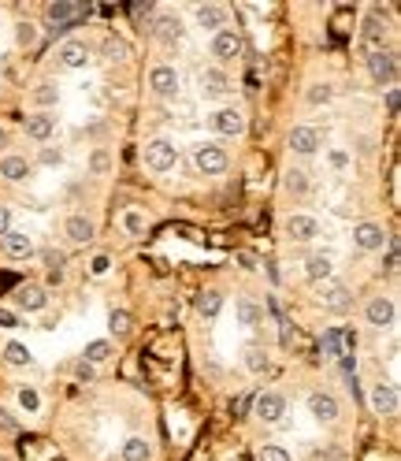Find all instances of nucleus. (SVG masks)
<instances>
[{
  "instance_id": "f257e3e1",
  "label": "nucleus",
  "mask_w": 401,
  "mask_h": 461,
  "mask_svg": "<svg viewBox=\"0 0 401 461\" xmlns=\"http://www.w3.org/2000/svg\"><path fill=\"white\" fill-rule=\"evenodd\" d=\"M141 161H145L149 171H156V175H164V171H171L179 164V149L171 138H152L145 149H141Z\"/></svg>"
},
{
  "instance_id": "f03ea898",
  "label": "nucleus",
  "mask_w": 401,
  "mask_h": 461,
  "mask_svg": "<svg viewBox=\"0 0 401 461\" xmlns=\"http://www.w3.org/2000/svg\"><path fill=\"white\" fill-rule=\"evenodd\" d=\"M49 34H67L71 26H78L82 19H90V8L85 4H49Z\"/></svg>"
},
{
  "instance_id": "7ed1b4c3",
  "label": "nucleus",
  "mask_w": 401,
  "mask_h": 461,
  "mask_svg": "<svg viewBox=\"0 0 401 461\" xmlns=\"http://www.w3.org/2000/svg\"><path fill=\"white\" fill-rule=\"evenodd\" d=\"M208 127L216 131L220 138H238L241 131H246V112L234 108V105H227V108H216L208 115Z\"/></svg>"
},
{
  "instance_id": "20e7f679",
  "label": "nucleus",
  "mask_w": 401,
  "mask_h": 461,
  "mask_svg": "<svg viewBox=\"0 0 401 461\" xmlns=\"http://www.w3.org/2000/svg\"><path fill=\"white\" fill-rule=\"evenodd\" d=\"M368 75L376 86H394L397 82V52L390 49H379L368 56Z\"/></svg>"
},
{
  "instance_id": "39448f33",
  "label": "nucleus",
  "mask_w": 401,
  "mask_h": 461,
  "mask_svg": "<svg viewBox=\"0 0 401 461\" xmlns=\"http://www.w3.org/2000/svg\"><path fill=\"white\" fill-rule=\"evenodd\" d=\"M193 164L200 175H223L227 171V149L216 146V141H205V146L193 149Z\"/></svg>"
},
{
  "instance_id": "423d86ee",
  "label": "nucleus",
  "mask_w": 401,
  "mask_h": 461,
  "mask_svg": "<svg viewBox=\"0 0 401 461\" xmlns=\"http://www.w3.org/2000/svg\"><path fill=\"white\" fill-rule=\"evenodd\" d=\"M179 86H182V78H179V71L171 67V64H156V67L149 71V90H152L156 97H164V100L179 97Z\"/></svg>"
},
{
  "instance_id": "0eeeda50",
  "label": "nucleus",
  "mask_w": 401,
  "mask_h": 461,
  "mask_svg": "<svg viewBox=\"0 0 401 461\" xmlns=\"http://www.w3.org/2000/svg\"><path fill=\"white\" fill-rule=\"evenodd\" d=\"M241 34L238 30H231V26H223L220 34H212V56H216L220 64H231V60H238L241 56Z\"/></svg>"
},
{
  "instance_id": "6e6552de",
  "label": "nucleus",
  "mask_w": 401,
  "mask_h": 461,
  "mask_svg": "<svg viewBox=\"0 0 401 461\" xmlns=\"http://www.w3.org/2000/svg\"><path fill=\"white\" fill-rule=\"evenodd\" d=\"M253 413L261 416L264 424H279L282 413H286V398H282L279 391H264V395L253 398Z\"/></svg>"
},
{
  "instance_id": "1a4fd4ad",
  "label": "nucleus",
  "mask_w": 401,
  "mask_h": 461,
  "mask_svg": "<svg viewBox=\"0 0 401 461\" xmlns=\"http://www.w3.org/2000/svg\"><path fill=\"white\" fill-rule=\"evenodd\" d=\"M361 37H364L368 52H379V49H386V23H383V11H379V4L371 8V16L364 19V26H361Z\"/></svg>"
},
{
  "instance_id": "9d476101",
  "label": "nucleus",
  "mask_w": 401,
  "mask_h": 461,
  "mask_svg": "<svg viewBox=\"0 0 401 461\" xmlns=\"http://www.w3.org/2000/svg\"><path fill=\"white\" fill-rule=\"evenodd\" d=\"M394 316H397V309H394V301H390V298H371V301H368V309H364V320L376 327V331L394 327Z\"/></svg>"
},
{
  "instance_id": "9b49d317",
  "label": "nucleus",
  "mask_w": 401,
  "mask_h": 461,
  "mask_svg": "<svg viewBox=\"0 0 401 461\" xmlns=\"http://www.w3.org/2000/svg\"><path fill=\"white\" fill-rule=\"evenodd\" d=\"M371 413H379V416H394L397 413V387L394 383H371Z\"/></svg>"
},
{
  "instance_id": "f8f14e48",
  "label": "nucleus",
  "mask_w": 401,
  "mask_h": 461,
  "mask_svg": "<svg viewBox=\"0 0 401 461\" xmlns=\"http://www.w3.org/2000/svg\"><path fill=\"white\" fill-rule=\"evenodd\" d=\"M353 246L364 250V253H376L386 246V230L379 223H357L353 227Z\"/></svg>"
},
{
  "instance_id": "ddd939ff",
  "label": "nucleus",
  "mask_w": 401,
  "mask_h": 461,
  "mask_svg": "<svg viewBox=\"0 0 401 461\" xmlns=\"http://www.w3.org/2000/svg\"><path fill=\"white\" fill-rule=\"evenodd\" d=\"M11 301H16V309L37 313V309H45V305H49V294H45V286L23 283V286H16V294H11Z\"/></svg>"
},
{
  "instance_id": "4468645a",
  "label": "nucleus",
  "mask_w": 401,
  "mask_h": 461,
  "mask_svg": "<svg viewBox=\"0 0 401 461\" xmlns=\"http://www.w3.org/2000/svg\"><path fill=\"white\" fill-rule=\"evenodd\" d=\"M316 301H320L323 309L342 313V309H349L353 294H349V286H346V283H323V286H320V294H316Z\"/></svg>"
},
{
  "instance_id": "2eb2a0df",
  "label": "nucleus",
  "mask_w": 401,
  "mask_h": 461,
  "mask_svg": "<svg viewBox=\"0 0 401 461\" xmlns=\"http://www.w3.org/2000/svg\"><path fill=\"white\" fill-rule=\"evenodd\" d=\"M286 235H290V242H312V238L320 235V223H316V216L294 212L290 220H286Z\"/></svg>"
},
{
  "instance_id": "dca6fc26",
  "label": "nucleus",
  "mask_w": 401,
  "mask_h": 461,
  "mask_svg": "<svg viewBox=\"0 0 401 461\" xmlns=\"http://www.w3.org/2000/svg\"><path fill=\"white\" fill-rule=\"evenodd\" d=\"M56 134V119L49 112H34V115H26V138L37 141V146H45V141Z\"/></svg>"
},
{
  "instance_id": "f3484780",
  "label": "nucleus",
  "mask_w": 401,
  "mask_h": 461,
  "mask_svg": "<svg viewBox=\"0 0 401 461\" xmlns=\"http://www.w3.org/2000/svg\"><path fill=\"white\" fill-rule=\"evenodd\" d=\"M193 19H197V26H200V30H208V34H220L223 26H227V8H220V4H197Z\"/></svg>"
},
{
  "instance_id": "a211bd4d",
  "label": "nucleus",
  "mask_w": 401,
  "mask_h": 461,
  "mask_svg": "<svg viewBox=\"0 0 401 461\" xmlns=\"http://www.w3.org/2000/svg\"><path fill=\"white\" fill-rule=\"evenodd\" d=\"M182 30H186V26H182V19H179V16H164V19H156V23H152L156 41H160V45H167V49L182 41Z\"/></svg>"
},
{
  "instance_id": "6ab92c4d",
  "label": "nucleus",
  "mask_w": 401,
  "mask_h": 461,
  "mask_svg": "<svg viewBox=\"0 0 401 461\" xmlns=\"http://www.w3.org/2000/svg\"><path fill=\"white\" fill-rule=\"evenodd\" d=\"M309 413L316 416V421L331 424V421H338V398L335 395H323V391L309 395Z\"/></svg>"
},
{
  "instance_id": "aec40b11",
  "label": "nucleus",
  "mask_w": 401,
  "mask_h": 461,
  "mask_svg": "<svg viewBox=\"0 0 401 461\" xmlns=\"http://www.w3.org/2000/svg\"><path fill=\"white\" fill-rule=\"evenodd\" d=\"M4 253L11 261H26V257H34V238L26 235V230H8L4 235Z\"/></svg>"
},
{
  "instance_id": "412c9836",
  "label": "nucleus",
  "mask_w": 401,
  "mask_h": 461,
  "mask_svg": "<svg viewBox=\"0 0 401 461\" xmlns=\"http://www.w3.org/2000/svg\"><path fill=\"white\" fill-rule=\"evenodd\" d=\"M56 56H60V67H67V71H82L90 64V49H85L82 41H64Z\"/></svg>"
},
{
  "instance_id": "4be33fe9",
  "label": "nucleus",
  "mask_w": 401,
  "mask_h": 461,
  "mask_svg": "<svg viewBox=\"0 0 401 461\" xmlns=\"http://www.w3.org/2000/svg\"><path fill=\"white\" fill-rule=\"evenodd\" d=\"M290 149L297 156H312L320 149V134H316V127H294L290 131Z\"/></svg>"
},
{
  "instance_id": "5701e85b",
  "label": "nucleus",
  "mask_w": 401,
  "mask_h": 461,
  "mask_svg": "<svg viewBox=\"0 0 401 461\" xmlns=\"http://www.w3.org/2000/svg\"><path fill=\"white\" fill-rule=\"evenodd\" d=\"M64 235L75 242V246H85V242H93L97 227H93V220H85V216H71V220L64 223Z\"/></svg>"
},
{
  "instance_id": "b1692460",
  "label": "nucleus",
  "mask_w": 401,
  "mask_h": 461,
  "mask_svg": "<svg viewBox=\"0 0 401 461\" xmlns=\"http://www.w3.org/2000/svg\"><path fill=\"white\" fill-rule=\"evenodd\" d=\"M331 272H335L331 253H309V261H305V276H309L312 283H327V279H331Z\"/></svg>"
},
{
  "instance_id": "393cba45",
  "label": "nucleus",
  "mask_w": 401,
  "mask_h": 461,
  "mask_svg": "<svg viewBox=\"0 0 401 461\" xmlns=\"http://www.w3.org/2000/svg\"><path fill=\"white\" fill-rule=\"evenodd\" d=\"M227 90H231V82H227L223 67H208L205 75H200V93L205 97H223Z\"/></svg>"
},
{
  "instance_id": "a878e982",
  "label": "nucleus",
  "mask_w": 401,
  "mask_h": 461,
  "mask_svg": "<svg viewBox=\"0 0 401 461\" xmlns=\"http://www.w3.org/2000/svg\"><path fill=\"white\" fill-rule=\"evenodd\" d=\"M234 320H238L241 327H256V324L264 320V309L256 305V301L241 298V301H234Z\"/></svg>"
},
{
  "instance_id": "bb28decb",
  "label": "nucleus",
  "mask_w": 401,
  "mask_h": 461,
  "mask_svg": "<svg viewBox=\"0 0 401 461\" xmlns=\"http://www.w3.org/2000/svg\"><path fill=\"white\" fill-rule=\"evenodd\" d=\"M112 354H116V346H112L108 339H93V342H85V354H82V361H90V365L97 368L100 361H108Z\"/></svg>"
},
{
  "instance_id": "cd10ccee",
  "label": "nucleus",
  "mask_w": 401,
  "mask_h": 461,
  "mask_svg": "<svg viewBox=\"0 0 401 461\" xmlns=\"http://www.w3.org/2000/svg\"><path fill=\"white\" fill-rule=\"evenodd\" d=\"M0 175H4L8 182H23L26 175H30V164H26L23 156H4V161H0Z\"/></svg>"
},
{
  "instance_id": "c85d7f7f",
  "label": "nucleus",
  "mask_w": 401,
  "mask_h": 461,
  "mask_svg": "<svg viewBox=\"0 0 401 461\" xmlns=\"http://www.w3.org/2000/svg\"><path fill=\"white\" fill-rule=\"evenodd\" d=\"M152 457V446L149 439H141V436H131L123 443V461H149Z\"/></svg>"
},
{
  "instance_id": "c756f323",
  "label": "nucleus",
  "mask_w": 401,
  "mask_h": 461,
  "mask_svg": "<svg viewBox=\"0 0 401 461\" xmlns=\"http://www.w3.org/2000/svg\"><path fill=\"white\" fill-rule=\"evenodd\" d=\"M197 313L205 316V320H212V316H220V309H223V294L220 291H205V294H197Z\"/></svg>"
},
{
  "instance_id": "7c9ffc66",
  "label": "nucleus",
  "mask_w": 401,
  "mask_h": 461,
  "mask_svg": "<svg viewBox=\"0 0 401 461\" xmlns=\"http://www.w3.org/2000/svg\"><path fill=\"white\" fill-rule=\"evenodd\" d=\"M282 186H286V194H294V197H305V194H309V171L290 168V171H286V179H282Z\"/></svg>"
},
{
  "instance_id": "2f4dec72",
  "label": "nucleus",
  "mask_w": 401,
  "mask_h": 461,
  "mask_svg": "<svg viewBox=\"0 0 401 461\" xmlns=\"http://www.w3.org/2000/svg\"><path fill=\"white\" fill-rule=\"evenodd\" d=\"M4 361L16 365V368H26V365L34 361V354L26 350V342H8V346H4Z\"/></svg>"
},
{
  "instance_id": "473e14b6",
  "label": "nucleus",
  "mask_w": 401,
  "mask_h": 461,
  "mask_svg": "<svg viewBox=\"0 0 401 461\" xmlns=\"http://www.w3.org/2000/svg\"><path fill=\"white\" fill-rule=\"evenodd\" d=\"M108 331H112L116 339H126V335H131V313H126V309H116V313L108 316Z\"/></svg>"
},
{
  "instance_id": "72a5a7b5",
  "label": "nucleus",
  "mask_w": 401,
  "mask_h": 461,
  "mask_svg": "<svg viewBox=\"0 0 401 461\" xmlns=\"http://www.w3.org/2000/svg\"><path fill=\"white\" fill-rule=\"evenodd\" d=\"M34 100H37V108H52L56 100H60V90H56V82H41L37 90H34Z\"/></svg>"
},
{
  "instance_id": "f704fd0d",
  "label": "nucleus",
  "mask_w": 401,
  "mask_h": 461,
  "mask_svg": "<svg viewBox=\"0 0 401 461\" xmlns=\"http://www.w3.org/2000/svg\"><path fill=\"white\" fill-rule=\"evenodd\" d=\"M335 97V90H331V86H327V82H312L309 86V93H305V100H309V105H327V100H331Z\"/></svg>"
},
{
  "instance_id": "c9c22d12",
  "label": "nucleus",
  "mask_w": 401,
  "mask_h": 461,
  "mask_svg": "<svg viewBox=\"0 0 401 461\" xmlns=\"http://www.w3.org/2000/svg\"><path fill=\"white\" fill-rule=\"evenodd\" d=\"M246 368L256 372V376H261V372H268V354L261 350V346H249V350H246Z\"/></svg>"
},
{
  "instance_id": "e433bc0d",
  "label": "nucleus",
  "mask_w": 401,
  "mask_h": 461,
  "mask_svg": "<svg viewBox=\"0 0 401 461\" xmlns=\"http://www.w3.org/2000/svg\"><path fill=\"white\" fill-rule=\"evenodd\" d=\"M123 227H126V235H145V227H149V220L141 212H123Z\"/></svg>"
},
{
  "instance_id": "4c0bfd02",
  "label": "nucleus",
  "mask_w": 401,
  "mask_h": 461,
  "mask_svg": "<svg viewBox=\"0 0 401 461\" xmlns=\"http://www.w3.org/2000/svg\"><path fill=\"white\" fill-rule=\"evenodd\" d=\"M16 41H19L23 49H34L37 45V26L34 23H19L16 26Z\"/></svg>"
},
{
  "instance_id": "58836bf2",
  "label": "nucleus",
  "mask_w": 401,
  "mask_h": 461,
  "mask_svg": "<svg viewBox=\"0 0 401 461\" xmlns=\"http://www.w3.org/2000/svg\"><path fill=\"white\" fill-rule=\"evenodd\" d=\"M19 406H23L26 413H37V406H41V395L34 391V387H19Z\"/></svg>"
},
{
  "instance_id": "ea45409f",
  "label": "nucleus",
  "mask_w": 401,
  "mask_h": 461,
  "mask_svg": "<svg viewBox=\"0 0 401 461\" xmlns=\"http://www.w3.org/2000/svg\"><path fill=\"white\" fill-rule=\"evenodd\" d=\"M41 261H45V268H49V272H64L67 253H64V250H45V253H41Z\"/></svg>"
},
{
  "instance_id": "a19ab883",
  "label": "nucleus",
  "mask_w": 401,
  "mask_h": 461,
  "mask_svg": "<svg viewBox=\"0 0 401 461\" xmlns=\"http://www.w3.org/2000/svg\"><path fill=\"white\" fill-rule=\"evenodd\" d=\"M126 52H131V49H126V41H119V37L104 41V56H108V60H126Z\"/></svg>"
},
{
  "instance_id": "79ce46f5",
  "label": "nucleus",
  "mask_w": 401,
  "mask_h": 461,
  "mask_svg": "<svg viewBox=\"0 0 401 461\" xmlns=\"http://www.w3.org/2000/svg\"><path fill=\"white\" fill-rule=\"evenodd\" d=\"M108 168H112L108 153H104V149H97V153L90 156V171H93V175H108Z\"/></svg>"
},
{
  "instance_id": "37998d69",
  "label": "nucleus",
  "mask_w": 401,
  "mask_h": 461,
  "mask_svg": "<svg viewBox=\"0 0 401 461\" xmlns=\"http://www.w3.org/2000/svg\"><path fill=\"white\" fill-rule=\"evenodd\" d=\"M261 461H290V454L282 450V446H261V454H256Z\"/></svg>"
},
{
  "instance_id": "c03bdc74",
  "label": "nucleus",
  "mask_w": 401,
  "mask_h": 461,
  "mask_svg": "<svg viewBox=\"0 0 401 461\" xmlns=\"http://www.w3.org/2000/svg\"><path fill=\"white\" fill-rule=\"evenodd\" d=\"M152 11H156L152 4H131V16L138 19V26H145V23L152 19Z\"/></svg>"
},
{
  "instance_id": "a18cd8bd",
  "label": "nucleus",
  "mask_w": 401,
  "mask_h": 461,
  "mask_svg": "<svg viewBox=\"0 0 401 461\" xmlns=\"http://www.w3.org/2000/svg\"><path fill=\"white\" fill-rule=\"evenodd\" d=\"M75 376H78V383H93V380H97V368H93L90 361H78V365H75Z\"/></svg>"
},
{
  "instance_id": "49530a36",
  "label": "nucleus",
  "mask_w": 401,
  "mask_h": 461,
  "mask_svg": "<svg viewBox=\"0 0 401 461\" xmlns=\"http://www.w3.org/2000/svg\"><path fill=\"white\" fill-rule=\"evenodd\" d=\"M108 268H112V257H108V253H97L93 261H90V272H93V276H104Z\"/></svg>"
},
{
  "instance_id": "de8ad7c7",
  "label": "nucleus",
  "mask_w": 401,
  "mask_h": 461,
  "mask_svg": "<svg viewBox=\"0 0 401 461\" xmlns=\"http://www.w3.org/2000/svg\"><path fill=\"white\" fill-rule=\"evenodd\" d=\"M327 161H331V168H349V153L346 149H331V153H327Z\"/></svg>"
},
{
  "instance_id": "09e8293b",
  "label": "nucleus",
  "mask_w": 401,
  "mask_h": 461,
  "mask_svg": "<svg viewBox=\"0 0 401 461\" xmlns=\"http://www.w3.org/2000/svg\"><path fill=\"white\" fill-rule=\"evenodd\" d=\"M64 161V156H60V149H41V164H45V168H56V164H60Z\"/></svg>"
},
{
  "instance_id": "8fccbe9b",
  "label": "nucleus",
  "mask_w": 401,
  "mask_h": 461,
  "mask_svg": "<svg viewBox=\"0 0 401 461\" xmlns=\"http://www.w3.org/2000/svg\"><path fill=\"white\" fill-rule=\"evenodd\" d=\"M397 105H401V93H397V86H390V90H386V112L397 115Z\"/></svg>"
},
{
  "instance_id": "3c124183",
  "label": "nucleus",
  "mask_w": 401,
  "mask_h": 461,
  "mask_svg": "<svg viewBox=\"0 0 401 461\" xmlns=\"http://www.w3.org/2000/svg\"><path fill=\"white\" fill-rule=\"evenodd\" d=\"M249 406H253V398H249V395H238V398L231 402V413H234V416H241V413H246Z\"/></svg>"
},
{
  "instance_id": "603ef678",
  "label": "nucleus",
  "mask_w": 401,
  "mask_h": 461,
  "mask_svg": "<svg viewBox=\"0 0 401 461\" xmlns=\"http://www.w3.org/2000/svg\"><path fill=\"white\" fill-rule=\"evenodd\" d=\"M0 327H19V313L16 309H0Z\"/></svg>"
},
{
  "instance_id": "864d4df0",
  "label": "nucleus",
  "mask_w": 401,
  "mask_h": 461,
  "mask_svg": "<svg viewBox=\"0 0 401 461\" xmlns=\"http://www.w3.org/2000/svg\"><path fill=\"white\" fill-rule=\"evenodd\" d=\"M8 230H11V212H8L4 205H0V238H4Z\"/></svg>"
},
{
  "instance_id": "5fc2aeb1",
  "label": "nucleus",
  "mask_w": 401,
  "mask_h": 461,
  "mask_svg": "<svg viewBox=\"0 0 401 461\" xmlns=\"http://www.w3.org/2000/svg\"><path fill=\"white\" fill-rule=\"evenodd\" d=\"M397 268V242H390V253H386V272Z\"/></svg>"
},
{
  "instance_id": "6e6d98bb",
  "label": "nucleus",
  "mask_w": 401,
  "mask_h": 461,
  "mask_svg": "<svg viewBox=\"0 0 401 461\" xmlns=\"http://www.w3.org/2000/svg\"><path fill=\"white\" fill-rule=\"evenodd\" d=\"M64 283V272H45V286H60Z\"/></svg>"
},
{
  "instance_id": "4d7b16f0",
  "label": "nucleus",
  "mask_w": 401,
  "mask_h": 461,
  "mask_svg": "<svg viewBox=\"0 0 401 461\" xmlns=\"http://www.w3.org/2000/svg\"><path fill=\"white\" fill-rule=\"evenodd\" d=\"M0 146H8V131H0Z\"/></svg>"
}]
</instances>
